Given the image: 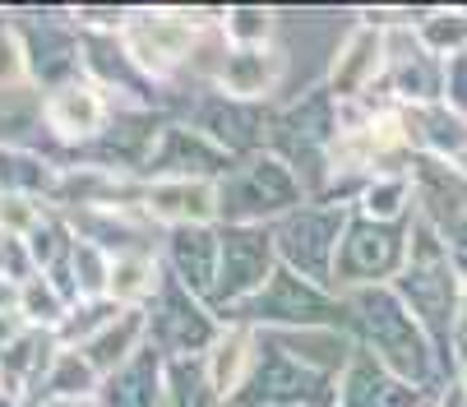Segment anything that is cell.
<instances>
[{
  "label": "cell",
  "instance_id": "cell-5",
  "mask_svg": "<svg viewBox=\"0 0 467 407\" xmlns=\"http://www.w3.org/2000/svg\"><path fill=\"white\" fill-rule=\"evenodd\" d=\"M278 75H283V56L269 47V51H232L218 79L232 98H259L274 89Z\"/></svg>",
  "mask_w": 467,
  "mask_h": 407
},
{
  "label": "cell",
  "instance_id": "cell-2",
  "mask_svg": "<svg viewBox=\"0 0 467 407\" xmlns=\"http://www.w3.org/2000/svg\"><path fill=\"white\" fill-rule=\"evenodd\" d=\"M51 130L60 140H88V134L102 125V98L88 84H60L47 102Z\"/></svg>",
  "mask_w": 467,
  "mask_h": 407
},
{
  "label": "cell",
  "instance_id": "cell-1",
  "mask_svg": "<svg viewBox=\"0 0 467 407\" xmlns=\"http://www.w3.org/2000/svg\"><path fill=\"white\" fill-rule=\"evenodd\" d=\"M144 209L158 218V223H171V227H204L213 214H218V190L209 181H158L144 190Z\"/></svg>",
  "mask_w": 467,
  "mask_h": 407
},
{
  "label": "cell",
  "instance_id": "cell-8",
  "mask_svg": "<svg viewBox=\"0 0 467 407\" xmlns=\"http://www.w3.org/2000/svg\"><path fill=\"white\" fill-rule=\"evenodd\" d=\"M19 297H24V315H28L33 324H60L65 315H70V301H60L47 278H28Z\"/></svg>",
  "mask_w": 467,
  "mask_h": 407
},
{
  "label": "cell",
  "instance_id": "cell-4",
  "mask_svg": "<svg viewBox=\"0 0 467 407\" xmlns=\"http://www.w3.org/2000/svg\"><path fill=\"white\" fill-rule=\"evenodd\" d=\"M250 361H254V338L232 329V333H218L213 348H209V366H204V380L213 393H236L250 375Z\"/></svg>",
  "mask_w": 467,
  "mask_h": 407
},
{
  "label": "cell",
  "instance_id": "cell-10",
  "mask_svg": "<svg viewBox=\"0 0 467 407\" xmlns=\"http://www.w3.org/2000/svg\"><path fill=\"white\" fill-rule=\"evenodd\" d=\"M403 204H408V185L403 181H370L366 185V209L379 223H393L398 214H403Z\"/></svg>",
  "mask_w": 467,
  "mask_h": 407
},
{
  "label": "cell",
  "instance_id": "cell-3",
  "mask_svg": "<svg viewBox=\"0 0 467 407\" xmlns=\"http://www.w3.org/2000/svg\"><path fill=\"white\" fill-rule=\"evenodd\" d=\"M379 60H384V33L375 28H361V33H352L343 47H338V56H333V89L338 93H357V89H366L370 79H375V70H379Z\"/></svg>",
  "mask_w": 467,
  "mask_h": 407
},
{
  "label": "cell",
  "instance_id": "cell-7",
  "mask_svg": "<svg viewBox=\"0 0 467 407\" xmlns=\"http://www.w3.org/2000/svg\"><path fill=\"white\" fill-rule=\"evenodd\" d=\"M421 42L440 56H462L467 51V15H426Z\"/></svg>",
  "mask_w": 467,
  "mask_h": 407
},
{
  "label": "cell",
  "instance_id": "cell-13",
  "mask_svg": "<svg viewBox=\"0 0 467 407\" xmlns=\"http://www.w3.org/2000/svg\"><path fill=\"white\" fill-rule=\"evenodd\" d=\"M47 407H84L79 398H56V402H47Z\"/></svg>",
  "mask_w": 467,
  "mask_h": 407
},
{
  "label": "cell",
  "instance_id": "cell-6",
  "mask_svg": "<svg viewBox=\"0 0 467 407\" xmlns=\"http://www.w3.org/2000/svg\"><path fill=\"white\" fill-rule=\"evenodd\" d=\"M158 283V259L153 255H120L111 259V278H107V301L125 306H140Z\"/></svg>",
  "mask_w": 467,
  "mask_h": 407
},
{
  "label": "cell",
  "instance_id": "cell-9",
  "mask_svg": "<svg viewBox=\"0 0 467 407\" xmlns=\"http://www.w3.org/2000/svg\"><path fill=\"white\" fill-rule=\"evenodd\" d=\"M0 232H10V236L37 232V204L28 190H0Z\"/></svg>",
  "mask_w": 467,
  "mask_h": 407
},
{
  "label": "cell",
  "instance_id": "cell-12",
  "mask_svg": "<svg viewBox=\"0 0 467 407\" xmlns=\"http://www.w3.org/2000/svg\"><path fill=\"white\" fill-rule=\"evenodd\" d=\"M449 162H453V172H458V176H467V144H462V149H458Z\"/></svg>",
  "mask_w": 467,
  "mask_h": 407
},
{
  "label": "cell",
  "instance_id": "cell-11",
  "mask_svg": "<svg viewBox=\"0 0 467 407\" xmlns=\"http://www.w3.org/2000/svg\"><path fill=\"white\" fill-rule=\"evenodd\" d=\"M24 75H28V51H24V42H19L10 28H0V89L19 84Z\"/></svg>",
  "mask_w": 467,
  "mask_h": 407
},
{
  "label": "cell",
  "instance_id": "cell-14",
  "mask_svg": "<svg viewBox=\"0 0 467 407\" xmlns=\"http://www.w3.org/2000/svg\"><path fill=\"white\" fill-rule=\"evenodd\" d=\"M462 398H467V380H462Z\"/></svg>",
  "mask_w": 467,
  "mask_h": 407
}]
</instances>
